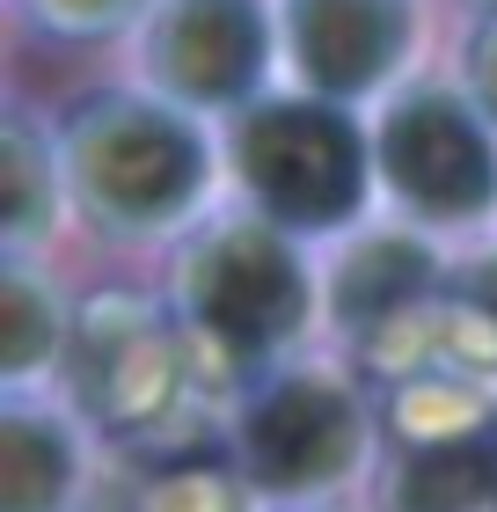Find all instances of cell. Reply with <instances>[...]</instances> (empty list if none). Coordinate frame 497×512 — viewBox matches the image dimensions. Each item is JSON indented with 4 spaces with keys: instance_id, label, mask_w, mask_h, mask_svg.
<instances>
[{
    "instance_id": "8",
    "label": "cell",
    "mask_w": 497,
    "mask_h": 512,
    "mask_svg": "<svg viewBox=\"0 0 497 512\" xmlns=\"http://www.w3.org/2000/svg\"><path fill=\"white\" fill-rule=\"evenodd\" d=\"M395 15L381 0H300V52L307 74L329 88H366L388 66Z\"/></svg>"
},
{
    "instance_id": "9",
    "label": "cell",
    "mask_w": 497,
    "mask_h": 512,
    "mask_svg": "<svg viewBox=\"0 0 497 512\" xmlns=\"http://www.w3.org/2000/svg\"><path fill=\"white\" fill-rule=\"evenodd\" d=\"M66 476H74L66 439L15 410L8 432H0V512H59Z\"/></svg>"
},
{
    "instance_id": "2",
    "label": "cell",
    "mask_w": 497,
    "mask_h": 512,
    "mask_svg": "<svg viewBox=\"0 0 497 512\" xmlns=\"http://www.w3.org/2000/svg\"><path fill=\"white\" fill-rule=\"evenodd\" d=\"M249 176L278 213L337 220L359 205V139L329 110H264L249 125Z\"/></svg>"
},
{
    "instance_id": "6",
    "label": "cell",
    "mask_w": 497,
    "mask_h": 512,
    "mask_svg": "<svg viewBox=\"0 0 497 512\" xmlns=\"http://www.w3.org/2000/svg\"><path fill=\"white\" fill-rule=\"evenodd\" d=\"M88 176H96L103 198L132 205V213H161L169 198H183L198 183V147L183 132H161L139 110H125L103 147H88Z\"/></svg>"
},
{
    "instance_id": "11",
    "label": "cell",
    "mask_w": 497,
    "mask_h": 512,
    "mask_svg": "<svg viewBox=\"0 0 497 512\" xmlns=\"http://www.w3.org/2000/svg\"><path fill=\"white\" fill-rule=\"evenodd\" d=\"M8 308H15V337H8V366H30L37 359V308H30V286H8Z\"/></svg>"
},
{
    "instance_id": "10",
    "label": "cell",
    "mask_w": 497,
    "mask_h": 512,
    "mask_svg": "<svg viewBox=\"0 0 497 512\" xmlns=\"http://www.w3.org/2000/svg\"><path fill=\"white\" fill-rule=\"evenodd\" d=\"M417 278H424V256H410V249H366V256H351L344 264V278H337V308H344V322L359 315V322H373V315H388V308H402V300L417 293Z\"/></svg>"
},
{
    "instance_id": "1",
    "label": "cell",
    "mask_w": 497,
    "mask_h": 512,
    "mask_svg": "<svg viewBox=\"0 0 497 512\" xmlns=\"http://www.w3.org/2000/svg\"><path fill=\"white\" fill-rule=\"evenodd\" d=\"M242 461L271 491H322L359 461V410L329 381H286L249 410Z\"/></svg>"
},
{
    "instance_id": "3",
    "label": "cell",
    "mask_w": 497,
    "mask_h": 512,
    "mask_svg": "<svg viewBox=\"0 0 497 512\" xmlns=\"http://www.w3.org/2000/svg\"><path fill=\"white\" fill-rule=\"evenodd\" d=\"M198 315L234 352H271L286 330H300V271L264 235H227L198 264Z\"/></svg>"
},
{
    "instance_id": "5",
    "label": "cell",
    "mask_w": 497,
    "mask_h": 512,
    "mask_svg": "<svg viewBox=\"0 0 497 512\" xmlns=\"http://www.w3.org/2000/svg\"><path fill=\"white\" fill-rule=\"evenodd\" d=\"M497 498V425L468 432H424L417 447H402L395 469V512H483Z\"/></svg>"
},
{
    "instance_id": "4",
    "label": "cell",
    "mask_w": 497,
    "mask_h": 512,
    "mask_svg": "<svg viewBox=\"0 0 497 512\" xmlns=\"http://www.w3.org/2000/svg\"><path fill=\"white\" fill-rule=\"evenodd\" d=\"M388 176L402 198H417L424 213H476L490 198V154L468 132L454 103H402L388 125Z\"/></svg>"
},
{
    "instance_id": "12",
    "label": "cell",
    "mask_w": 497,
    "mask_h": 512,
    "mask_svg": "<svg viewBox=\"0 0 497 512\" xmlns=\"http://www.w3.org/2000/svg\"><path fill=\"white\" fill-rule=\"evenodd\" d=\"M483 96H490V103H497V30H490V37H483Z\"/></svg>"
},
{
    "instance_id": "7",
    "label": "cell",
    "mask_w": 497,
    "mask_h": 512,
    "mask_svg": "<svg viewBox=\"0 0 497 512\" xmlns=\"http://www.w3.org/2000/svg\"><path fill=\"white\" fill-rule=\"evenodd\" d=\"M161 66L169 81L198 96H227L256 74V15L242 0H191L169 30H161Z\"/></svg>"
}]
</instances>
